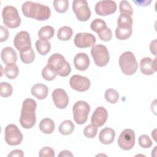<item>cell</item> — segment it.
<instances>
[{"label":"cell","instance_id":"cell-38","mask_svg":"<svg viewBox=\"0 0 157 157\" xmlns=\"http://www.w3.org/2000/svg\"><path fill=\"white\" fill-rule=\"evenodd\" d=\"M97 132H98L97 127L93 126L92 124H88L83 129L84 136L86 137L90 138V139L94 138L96 136Z\"/></svg>","mask_w":157,"mask_h":157},{"label":"cell","instance_id":"cell-28","mask_svg":"<svg viewBox=\"0 0 157 157\" xmlns=\"http://www.w3.org/2000/svg\"><path fill=\"white\" fill-rule=\"evenodd\" d=\"M35 45L38 53L41 55H46L50 51L51 45L48 41L37 40Z\"/></svg>","mask_w":157,"mask_h":157},{"label":"cell","instance_id":"cell-23","mask_svg":"<svg viewBox=\"0 0 157 157\" xmlns=\"http://www.w3.org/2000/svg\"><path fill=\"white\" fill-rule=\"evenodd\" d=\"M55 34L54 28L49 25L44 26L42 27L38 31V36L40 40L47 41L50 39Z\"/></svg>","mask_w":157,"mask_h":157},{"label":"cell","instance_id":"cell-33","mask_svg":"<svg viewBox=\"0 0 157 157\" xmlns=\"http://www.w3.org/2000/svg\"><path fill=\"white\" fill-rule=\"evenodd\" d=\"M55 10L58 13H64L69 7V1L67 0H55L53 2Z\"/></svg>","mask_w":157,"mask_h":157},{"label":"cell","instance_id":"cell-27","mask_svg":"<svg viewBox=\"0 0 157 157\" xmlns=\"http://www.w3.org/2000/svg\"><path fill=\"white\" fill-rule=\"evenodd\" d=\"M19 69L15 63L7 64L4 69V74L9 79H15L18 75Z\"/></svg>","mask_w":157,"mask_h":157},{"label":"cell","instance_id":"cell-41","mask_svg":"<svg viewBox=\"0 0 157 157\" xmlns=\"http://www.w3.org/2000/svg\"><path fill=\"white\" fill-rule=\"evenodd\" d=\"M0 31H1V37L0 42H2L6 41L9 37V31L7 29L3 26H0Z\"/></svg>","mask_w":157,"mask_h":157},{"label":"cell","instance_id":"cell-15","mask_svg":"<svg viewBox=\"0 0 157 157\" xmlns=\"http://www.w3.org/2000/svg\"><path fill=\"white\" fill-rule=\"evenodd\" d=\"M53 101L56 107L60 109H65L69 103V97L66 92L61 89H55L52 94Z\"/></svg>","mask_w":157,"mask_h":157},{"label":"cell","instance_id":"cell-37","mask_svg":"<svg viewBox=\"0 0 157 157\" xmlns=\"http://www.w3.org/2000/svg\"><path fill=\"white\" fill-rule=\"evenodd\" d=\"M139 144L144 148H148L151 147L153 142L150 137L146 134L140 135L139 137Z\"/></svg>","mask_w":157,"mask_h":157},{"label":"cell","instance_id":"cell-26","mask_svg":"<svg viewBox=\"0 0 157 157\" xmlns=\"http://www.w3.org/2000/svg\"><path fill=\"white\" fill-rule=\"evenodd\" d=\"M133 21L131 16L124 14H120L117 20L118 28H131L132 26Z\"/></svg>","mask_w":157,"mask_h":157},{"label":"cell","instance_id":"cell-36","mask_svg":"<svg viewBox=\"0 0 157 157\" xmlns=\"http://www.w3.org/2000/svg\"><path fill=\"white\" fill-rule=\"evenodd\" d=\"M56 73L53 71L48 65L45 66L42 71V77L47 81H52L54 80L56 78Z\"/></svg>","mask_w":157,"mask_h":157},{"label":"cell","instance_id":"cell-44","mask_svg":"<svg viewBox=\"0 0 157 157\" xmlns=\"http://www.w3.org/2000/svg\"><path fill=\"white\" fill-rule=\"evenodd\" d=\"M59 156H73V155L70 151L68 150H63L60 152V153L58 155Z\"/></svg>","mask_w":157,"mask_h":157},{"label":"cell","instance_id":"cell-34","mask_svg":"<svg viewBox=\"0 0 157 157\" xmlns=\"http://www.w3.org/2000/svg\"><path fill=\"white\" fill-rule=\"evenodd\" d=\"M119 9L120 14L128 15L131 16L133 13V9L129 2L127 1H121L119 4Z\"/></svg>","mask_w":157,"mask_h":157},{"label":"cell","instance_id":"cell-45","mask_svg":"<svg viewBox=\"0 0 157 157\" xmlns=\"http://www.w3.org/2000/svg\"><path fill=\"white\" fill-rule=\"evenodd\" d=\"M136 4H137V6H148L150 3H151V1H134Z\"/></svg>","mask_w":157,"mask_h":157},{"label":"cell","instance_id":"cell-31","mask_svg":"<svg viewBox=\"0 0 157 157\" xmlns=\"http://www.w3.org/2000/svg\"><path fill=\"white\" fill-rule=\"evenodd\" d=\"M104 97L107 102L111 104H115L118 101L119 94L115 89L109 88L105 91Z\"/></svg>","mask_w":157,"mask_h":157},{"label":"cell","instance_id":"cell-13","mask_svg":"<svg viewBox=\"0 0 157 157\" xmlns=\"http://www.w3.org/2000/svg\"><path fill=\"white\" fill-rule=\"evenodd\" d=\"M96 41L95 36L91 33H77L74 39L75 45L80 48H88L95 44Z\"/></svg>","mask_w":157,"mask_h":157},{"label":"cell","instance_id":"cell-19","mask_svg":"<svg viewBox=\"0 0 157 157\" xmlns=\"http://www.w3.org/2000/svg\"><path fill=\"white\" fill-rule=\"evenodd\" d=\"M1 57L2 62L6 65L15 63L17 60V53L15 50L10 47H6L1 50Z\"/></svg>","mask_w":157,"mask_h":157},{"label":"cell","instance_id":"cell-14","mask_svg":"<svg viewBox=\"0 0 157 157\" xmlns=\"http://www.w3.org/2000/svg\"><path fill=\"white\" fill-rule=\"evenodd\" d=\"M69 85L72 89L77 91L83 92L90 88L91 82L86 77L74 75L70 78Z\"/></svg>","mask_w":157,"mask_h":157},{"label":"cell","instance_id":"cell-22","mask_svg":"<svg viewBox=\"0 0 157 157\" xmlns=\"http://www.w3.org/2000/svg\"><path fill=\"white\" fill-rule=\"evenodd\" d=\"M39 126L40 130L42 132L46 134H49L52 133L55 129V123L52 119L45 118L40 121Z\"/></svg>","mask_w":157,"mask_h":157},{"label":"cell","instance_id":"cell-39","mask_svg":"<svg viewBox=\"0 0 157 157\" xmlns=\"http://www.w3.org/2000/svg\"><path fill=\"white\" fill-rule=\"evenodd\" d=\"M55 155L53 148L49 147H45L40 149L39 153L40 157H54Z\"/></svg>","mask_w":157,"mask_h":157},{"label":"cell","instance_id":"cell-1","mask_svg":"<svg viewBox=\"0 0 157 157\" xmlns=\"http://www.w3.org/2000/svg\"><path fill=\"white\" fill-rule=\"evenodd\" d=\"M21 10L25 17L39 21L47 20L51 15L49 7L32 1L25 2L21 6Z\"/></svg>","mask_w":157,"mask_h":157},{"label":"cell","instance_id":"cell-3","mask_svg":"<svg viewBox=\"0 0 157 157\" xmlns=\"http://www.w3.org/2000/svg\"><path fill=\"white\" fill-rule=\"evenodd\" d=\"M47 65L61 77H67L71 72L70 64L59 53L51 55L48 59Z\"/></svg>","mask_w":157,"mask_h":157},{"label":"cell","instance_id":"cell-29","mask_svg":"<svg viewBox=\"0 0 157 157\" xmlns=\"http://www.w3.org/2000/svg\"><path fill=\"white\" fill-rule=\"evenodd\" d=\"M91 29L98 34L107 28L106 23L102 19L96 18L92 21L90 25Z\"/></svg>","mask_w":157,"mask_h":157},{"label":"cell","instance_id":"cell-20","mask_svg":"<svg viewBox=\"0 0 157 157\" xmlns=\"http://www.w3.org/2000/svg\"><path fill=\"white\" fill-rule=\"evenodd\" d=\"M115 137V131L110 128H105L102 129L99 135V139L100 142L105 145L112 144Z\"/></svg>","mask_w":157,"mask_h":157},{"label":"cell","instance_id":"cell-40","mask_svg":"<svg viewBox=\"0 0 157 157\" xmlns=\"http://www.w3.org/2000/svg\"><path fill=\"white\" fill-rule=\"evenodd\" d=\"M98 35L101 40L105 41V42L110 40L112 37V31L108 27H107V28L105 29H104L102 32L98 34Z\"/></svg>","mask_w":157,"mask_h":157},{"label":"cell","instance_id":"cell-21","mask_svg":"<svg viewBox=\"0 0 157 157\" xmlns=\"http://www.w3.org/2000/svg\"><path fill=\"white\" fill-rule=\"evenodd\" d=\"M32 95L37 99L42 100L47 98L48 93V87L42 83H36L31 89Z\"/></svg>","mask_w":157,"mask_h":157},{"label":"cell","instance_id":"cell-16","mask_svg":"<svg viewBox=\"0 0 157 157\" xmlns=\"http://www.w3.org/2000/svg\"><path fill=\"white\" fill-rule=\"evenodd\" d=\"M108 118L107 110L103 107H98L94 111L91 118V124L96 127H101L106 122Z\"/></svg>","mask_w":157,"mask_h":157},{"label":"cell","instance_id":"cell-42","mask_svg":"<svg viewBox=\"0 0 157 157\" xmlns=\"http://www.w3.org/2000/svg\"><path fill=\"white\" fill-rule=\"evenodd\" d=\"M24 156V153L23 151L21 150L20 149H16V150H12L10 153H9V155H7L8 157H23Z\"/></svg>","mask_w":157,"mask_h":157},{"label":"cell","instance_id":"cell-8","mask_svg":"<svg viewBox=\"0 0 157 157\" xmlns=\"http://www.w3.org/2000/svg\"><path fill=\"white\" fill-rule=\"evenodd\" d=\"M72 10L77 18L81 21H87L91 17V11L85 0H75L72 2Z\"/></svg>","mask_w":157,"mask_h":157},{"label":"cell","instance_id":"cell-5","mask_svg":"<svg viewBox=\"0 0 157 157\" xmlns=\"http://www.w3.org/2000/svg\"><path fill=\"white\" fill-rule=\"evenodd\" d=\"M4 24L9 28H16L20 25L21 18L17 8L12 6H5L2 11Z\"/></svg>","mask_w":157,"mask_h":157},{"label":"cell","instance_id":"cell-10","mask_svg":"<svg viewBox=\"0 0 157 157\" xmlns=\"http://www.w3.org/2000/svg\"><path fill=\"white\" fill-rule=\"evenodd\" d=\"M136 136L134 131L131 129H124L119 136L118 144L124 150H129L135 145Z\"/></svg>","mask_w":157,"mask_h":157},{"label":"cell","instance_id":"cell-11","mask_svg":"<svg viewBox=\"0 0 157 157\" xmlns=\"http://www.w3.org/2000/svg\"><path fill=\"white\" fill-rule=\"evenodd\" d=\"M13 45L20 52H23L31 48V41L29 34L25 31L18 33L14 37Z\"/></svg>","mask_w":157,"mask_h":157},{"label":"cell","instance_id":"cell-17","mask_svg":"<svg viewBox=\"0 0 157 157\" xmlns=\"http://www.w3.org/2000/svg\"><path fill=\"white\" fill-rule=\"evenodd\" d=\"M140 69L144 75L153 74L156 71V58L153 59L150 57L143 58L140 61Z\"/></svg>","mask_w":157,"mask_h":157},{"label":"cell","instance_id":"cell-9","mask_svg":"<svg viewBox=\"0 0 157 157\" xmlns=\"http://www.w3.org/2000/svg\"><path fill=\"white\" fill-rule=\"evenodd\" d=\"M23 134L18 128L14 124H9L5 128V140L11 146L17 145L23 140Z\"/></svg>","mask_w":157,"mask_h":157},{"label":"cell","instance_id":"cell-6","mask_svg":"<svg viewBox=\"0 0 157 157\" xmlns=\"http://www.w3.org/2000/svg\"><path fill=\"white\" fill-rule=\"evenodd\" d=\"M91 55L94 63L99 67H104L109 62V53L105 45L101 44L93 45L91 49Z\"/></svg>","mask_w":157,"mask_h":157},{"label":"cell","instance_id":"cell-4","mask_svg":"<svg viewBox=\"0 0 157 157\" xmlns=\"http://www.w3.org/2000/svg\"><path fill=\"white\" fill-rule=\"evenodd\" d=\"M119 66L121 72L126 75H133L138 68L136 57L133 53L129 51L124 52L120 55Z\"/></svg>","mask_w":157,"mask_h":157},{"label":"cell","instance_id":"cell-12","mask_svg":"<svg viewBox=\"0 0 157 157\" xmlns=\"http://www.w3.org/2000/svg\"><path fill=\"white\" fill-rule=\"evenodd\" d=\"M117 4L113 1H100L94 7L96 13L101 16H106L115 13L117 10Z\"/></svg>","mask_w":157,"mask_h":157},{"label":"cell","instance_id":"cell-35","mask_svg":"<svg viewBox=\"0 0 157 157\" xmlns=\"http://www.w3.org/2000/svg\"><path fill=\"white\" fill-rule=\"evenodd\" d=\"M13 88L7 82H1L0 84V95L3 98H7L12 95Z\"/></svg>","mask_w":157,"mask_h":157},{"label":"cell","instance_id":"cell-18","mask_svg":"<svg viewBox=\"0 0 157 157\" xmlns=\"http://www.w3.org/2000/svg\"><path fill=\"white\" fill-rule=\"evenodd\" d=\"M90 58L87 54L85 53H77L74 58V64L75 67L79 71H85L90 66Z\"/></svg>","mask_w":157,"mask_h":157},{"label":"cell","instance_id":"cell-43","mask_svg":"<svg viewBox=\"0 0 157 157\" xmlns=\"http://www.w3.org/2000/svg\"><path fill=\"white\" fill-rule=\"evenodd\" d=\"M150 50L151 53L156 56V39L151 41L150 44Z\"/></svg>","mask_w":157,"mask_h":157},{"label":"cell","instance_id":"cell-30","mask_svg":"<svg viewBox=\"0 0 157 157\" xmlns=\"http://www.w3.org/2000/svg\"><path fill=\"white\" fill-rule=\"evenodd\" d=\"M20 56L21 61L25 64H29L33 62L35 58V53L32 48H29V50L23 52H20Z\"/></svg>","mask_w":157,"mask_h":157},{"label":"cell","instance_id":"cell-32","mask_svg":"<svg viewBox=\"0 0 157 157\" xmlns=\"http://www.w3.org/2000/svg\"><path fill=\"white\" fill-rule=\"evenodd\" d=\"M132 33V28L124 29V28H120L117 27L115 29V36L119 40H126L131 36Z\"/></svg>","mask_w":157,"mask_h":157},{"label":"cell","instance_id":"cell-25","mask_svg":"<svg viewBox=\"0 0 157 157\" xmlns=\"http://www.w3.org/2000/svg\"><path fill=\"white\" fill-rule=\"evenodd\" d=\"M74 124L71 120H66L60 124L58 128V131L61 134L67 136L72 134L74 130Z\"/></svg>","mask_w":157,"mask_h":157},{"label":"cell","instance_id":"cell-24","mask_svg":"<svg viewBox=\"0 0 157 157\" xmlns=\"http://www.w3.org/2000/svg\"><path fill=\"white\" fill-rule=\"evenodd\" d=\"M73 31L72 28L67 26H62L57 31V37L59 40L66 41L71 39L72 36Z\"/></svg>","mask_w":157,"mask_h":157},{"label":"cell","instance_id":"cell-7","mask_svg":"<svg viewBox=\"0 0 157 157\" xmlns=\"http://www.w3.org/2000/svg\"><path fill=\"white\" fill-rule=\"evenodd\" d=\"M90 111V106L85 101H77L73 105L72 112L75 122L78 124H83L88 120Z\"/></svg>","mask_w":157,"mask_h":157},{"label":"cell","instance_id":"cell-2","mask_svg":"<svg viewBox=\"0 0 157 157\" xmlns=\"http://www.w3.org/2000/svg\"><path fill=\"white\" fill-rule=\"evenodd\" d=\"M37 107L36 102L31 98L23 101L20 117V123L21 126L25 129H30L36 124V109Z\"/></svg>","mask_w":157,"mask_h":157}]
</instances>
